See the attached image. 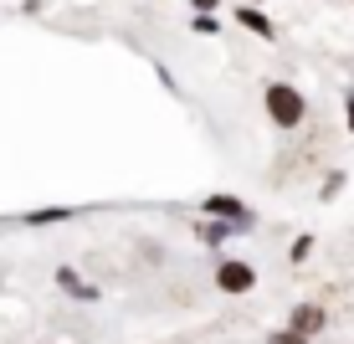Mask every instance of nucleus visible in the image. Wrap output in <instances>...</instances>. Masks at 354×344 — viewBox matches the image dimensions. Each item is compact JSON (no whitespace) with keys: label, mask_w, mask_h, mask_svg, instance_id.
I'll use <instances>...</instances> for the list:
<instances>
[{"label":"nucleus","mask_w":354,"mask_h":344,"mask_svg":"<svg viewBox=\"0 0 354 344\" xmlns=\"http://www.w3.org/2000/svg\"><path fill=\"white\" fill-rule=\"evenodd\" d=\"M267 114H272V124L298 129V124H303V98H298V88L272 82V88H267Z\"/></svg>","instance_id":"1"},{"label":"nucleus","mask_w":354,"mask_h":344,"mask_svg":"<svg viewBox=\"0 0 354 344\" xmlns=\"http://www.w3.org/2000/svg\"><path fill=\"white\" fill-rule=\"evenodd\" d=\"M257 273H252V262H221V273H216V288L221 293H247Z\"/></svg>","instance_id":"2"},{"label":"nucleus","mask_w":354,"mask_h":344,"mask_svg":"<svg viewBox=\"0 0 354 344\" xmlns=\"http://www.w3.org/2000/svg\"><path fill=\"white\" fill-rule=\"evenodd\" d=\"M324 324V309H313V303H308V309H298V314H292V329H288V334H313V329H319Z\"/></svg>","instance_id":"3"},{"label":"nucleus","mask_w":354,"mask_h":344,"mask_svg":"<svg viewBox=\"0 0 354 344\" xmlns=\"http://www.w3.org/2000/svg\"><path fill=\"white\" fill-rule=\"evenodd\" d=\"M205 211H211V216H241V221H247V206H241V201H226V195H211V201H205Z\"/></svg>","instance_id":"4"},{"label":"nucleus","mask_w":354,"mask_h":344,"mask_svg":"<svg viewBox=\"0 0 354 344\" xmlns=\"http://www.w3.org/2000/svg\"><path fill=\"white\" fill-rule=\"evenodd\" d=\"M241 26H247V31H262V36H272V26H267V16H262V10H241Z\"/></svg>","instance_id":"5"},{"label":"nucleus","mask_w":354,"mask_h":344,"mask_svg":"<svg viewBox=\"0 0 354 344\" xmlns=\"http://www.w3.org/2000/svg\"><path fill=\"white\" fill-rule=\"evenodd\" d=\"M267 344H308V339H298V334H288V329H283V334H272Z\"/></svg>","instance_id":"6"},{"label":"nucleus","mask_w":354,"mask_h":344,"mask_svg":"<svg viewBox=\"0 0 354 344\" xmlns=\"http://www.w3.org/2000/svg\"><path fill=\"white\" fill-rule=\"evenodd\" d=\"M349 129H354V98H349Z\"/></svg>","instance_id":"7"}]
</instances>
